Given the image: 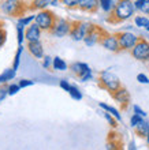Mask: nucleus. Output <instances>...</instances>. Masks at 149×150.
Masks as SVG:
<instances>
[{
    "instance_id": "obj_26",
    "label": "nucleus",
    "mask_w": 149,
    "mask_h": 150,
    "mask_svg": "<svg viewBox=\"0 0 149 150\" xmlns=\"http://www.w3.org/2000/svg\"><path fill=\"white\" fill-rule=\"evenodd\" d=\"M33 19H36L34 15H30V16H28V18H24V16H22V18L18 19V26H22V28H24V26H26V25L30 23Z\"/></svg>"
},
{
    "instance_id": "obj_24",
    "label": "nucleus",
    "mask_w": 149,
    "mask_h": 150,
    "mask_svg": "<svg viewBox=\"0 0 149 150\" xmlns=\"http://www.w3.org/2000/svg\"><path fill=\"white\" fill-rule=\"evenodd\" d=\"M60 3L64 4L67 8H78L79 0H60Z\"/></svg>"
},
{
    "instance_id": "obj_16",
    "label": "nucleus",
    "mask_w": 149,
    "mask_h": 150,
    "mask_svg": "<svg viewBox=\"0 0 149 150\" xmlns=\"http://www.w3.org/2000/svg\"><path fill=\"white\" fill-rule=\"evenodd\" d=\"M40 34H41V29L37 23L29 25V28L26 29L25 32V38L28 41H36V40H40Z\"/></svg>"
},
{
    "instance_id": "obj_38",
    "label": "nucleus",
    "mask_w": 149,
    "mask_h": 150,
    "mask_svg": "<svg viewBox=\"0 0 149 150\" xmlns=\"http://www.w3.org/2000/svg\"><path fill=\"white\" fill-rule=\"evenodd\" d=\"M7 94H8V89H0V103L3 101L6 97H7Z\"/></svg>"
},
{
    "instance_id": "obj_11",
    "label": "nucleus",
    "mask_w": 149,
    "mask_h": 150,
    "mask_svg": "<svg viewBox=\"0 0 149 150\" xmlns=\"http://www.w3.org/2000/svg\"><path fill=\"white\" fill-rule=\"evenodd\" d=\"M110 94L116 103L120 104L122 111H126V109H127V107H129V104H130V93L127 91L126 87L120 86L118 90L112 91V93H110Z\"/></svg>"
},
{
    "instance_id": "obj_18",
    "label": "nucleus",
    "mask_w": 149,
    "mask_h": 150,
    "mask_svg": "<svg viewBox=\"0 0 149 150\" xmlns=\"http://www.w3.org/2000/svg\"><path fill=\"white\" fill-rule=\"evenodd\" d=\"M52 0H31L30 1V11L34 10H44L48 4H51Z\"/></svg>"
},
{
    "instance_id": "obj_5",
    "label": "nucleus",
    "mask_w": 149,
    "mask_h": 150,
    "mask_svg": "<svg viewBox=\"0 0 149 150\" xmlns=\"http://www.w3.org/2000/svg\"><path fill=\"white\" fill-rule=\"evenodd\" d=\"M131 56L138 62H149V42L144 37H140L137 44L134 45V48L130 51Z\"/></svg>"
},
{
    "instance_id": "obj_4",
    "label": "nucleus",
    "mask_w": 149,
    "mask_h": 150,
    "mask_svg": "<svg viewBox=\"0 0 149 150\" xmlns=\"http://www.w3.org/2000/svg\"><path fill=\"white\" fill-rule=\"evenodd\" d=\"M56 19H58V16L53 14L52 11L49 10H40V12L36 15V23L40 26L41 30H45V32H51L52 28H53V25H55Z\"/></svg>"
},
{
    "instance_id": "obj_30",
    "label": "nucleus",
    "mask_w": 149,
    "mask_h": 150,
    "mask_svg": "<svg viewBox=\"0 0 149 150\" xmlns=\"http://www.w3.org/2000/svg\"><path fill=\"white\" fill-rule=\"evenodd\" d=\"M21 89V86L19 85H11V86L8 87V94H16L18 93V90Z\"/></svg>"
},
{
    "instance_id": "obj_7",
    "label": "nucleus",
    "mask_w": 149,
    "mask_h": 150,
    "mask_svg": "<svg viewBox=\"0 0 149 150\" xmlns=\"http://www.w3.org/2000/svg\"><path fill=\"white\" fill-rule=\"evenodd\" d=\"M90 23L86 22H81V21H71V30L70 36L74 41H83L86 36L88 30H89Z\"/></svg>"
},
{
    "instance_id": "obj_33",
    "label": "nucleus",
    "mask_w": 149,
    "mask_h": 150,
    "mask_svg": "<svg viewBox=\"0 0 149 150\" xmlns=\"http://www.w3.org/2000/svg\"><path fill=\"white\" fill-rule=\"evenodd\" d=\"M133 109H134V113L140 115V116H142V117H145V116H146V112H145V111H142V109H141L140 107H138V105H134Z\"/></svg>"
},
{
    "instance_id": "obj_40",
    "label": "nucleus",
    "mask_w": 149,
    "mask_h": 150,
    "mask_svg": "<svg viewBox=\"0 0 149 150\" xmlns=\"http://www.w3.org/2000/svg\"><path fill=\"white\" fill-rule=\"evenodd\" d=\"M144 3H145V0H135V1H134V7H135V10H141L142 6H144Z\"/></svg>"
},
{
    "instance_id": "obj_8",
    "label": "nucleus",
    "mask_w": 149,
    "mask_h": 150,
    "mask_svg": "<svg viewBox=\"0 0 149 150\" xmlns=\"http://www.w3.org/2000/svg\"><path fill=\"white\" fill-rule=\"evenodd\" d=\"M115 34L118 37L120 51H131L134 48V45L137 44L138 38H140L135 34L129 33V32H120V33H115Z\"/></svg>"
},
{
    "instance_id": "obj_29",
    "label": "nucleus",
    "mask_w": 149,
    "mask_h": 150,
    "mask_svg": "<svg viewBox=\"0 0 149 150\" xmlns=\"http://www.w3.org/2000/svg\"><path fill=\"white\" fill-rule=\"evenodd\" d=\"M104 117L107 119V122L110 123L111 127H114V128H116V127H118V122H116V120H115V119L111 116L110 112H108V113H104Z\"/></svg>"
},
{
    "instance_id": "obj_3",
    "label": "nucleus",
    "mask_w": 149,
    "mask_h": 150,
    "mask_svg": "<svg viewBox=\"0 0 149 150\" xmlns=\"http://www.w3.org/2000/svg\"><path fill=\"white\" fill-rule=\"evenodd\" d=\"M98 86L101 89H104V90L112 93V91L118 90L119 87L122 86V83L114 72L104 70V71H101L98 74Z\"/></svg>"
},
{
    "instance_id": "obj_41",
    "label": "nucleus",
    "mask_w": 149,
    "mask_h": 150,
    "mask_svg": "<svg viewBox=\"0 0 149 150\" xmlns=\"http://www.w3.org/2000/svg\"><path fill=\"white\" fill-rule=\"evenodd\" d=\"M129 149H135V146H134V142H130V146H129Z\"/></svg>"
},
{
    "instance_id": "obj_35",
    "label": "nucleus",
    "mask_w": 149,
    "mask_h": 150,
    "mask_svg": "<svg viewBox=\"0 0 149 150\" xmlns=\"http://www.w3.org/2000/svg\"><path fill=\"white\" fill-rule=\"evenodd\" d=\"M21 87H26V86H31L33 85V81H29V79H22V81H19V83H18Z\"/></svg>"
},
{
    "instance_id": "obj_36",
    "label": "nucleus",
    "mask_w": 149,
    "mask_h": 150,
    "mask_svg": "<svg viewBox=\"0 0 149 150\" xmlns=\"http://www.w3.org/2000/svg\"><path fill=\"white\" fill-rule=\"evenodd\" d=\"M60 87H62L63 90L68 91V90H70V87H71V85L67 82V81H64V79H63V81H60Z\"/></svg>"
},
{
    "instance_id": "obj_27",
    "label": "nucleus",
    "mask_w": 149,
    "mask_h": 150,
    "mask_svg": "<svg viewBox=\"0 0 149 150\" xmlns=\"http://www.w3.org/2000/svg\"><path fill=\"white\" fill-rule=\"evenodd\" d=\"M144 120V117L142 116H140V115L134 113L133 116H131V119H130V124H131V127H135L137 124H140V123Z\"/></svg>"
},
{
    "instance_id": "obj_22",
    "label": "nucleus",
    "mask_w": 149,
    "mask_h": 150,
    "mask_svg": "<svg viewBox=\"0 0 149 150\" xmlns=\"http://www.w3.org/2000/svg\"><path fill=\"white\" fill-rule=\"evenodd\" d=\"M98 3H100V7L103 8V11L106 12H110L115 6L114 0H98Z\"/></svg>"
},
{
    "instance_id": "obj_20",
    "label": "nucleus",
    "mask_w": 149,
    "mask_h": 150,
    "mask_svg": "<svg viewBox=\"0 0 149 150\" xmlns=\"http://www.w3.org/2000/svg\"><path fill=\"white\" fill-rule=\"evenodd\" d=\"M52 64H53V68L55 70H59V71H64V70H67V64L66 62L63 59H60V57H53V62H52Z\"/></svg>"
},
{
    "instance_id": "obj_14",
    "label": "nucleus",
    "mask_w": 149,
    "mask_h": 150,
    "mask_svg": "<svg viewBox=\"0 0 149 150\" xmlns=\"http://www.w3.org/2000/svg\"><path fill=\"white\" fill-rule=\"evenodd\" d=\"M28 49L34 57H37V59H44L43 44L40 42V40H36V41H28Z\"/></svg>"
},
{
    "instance_id": "obj_23",
    "label": "nucleus",
    "mask_w": 149,
    "mask_h": 150,
    "mask_svg": "<svg viewBox=\"0 0 149 150\" xmlns=\"http://www.w3.org/2000/svg\"><path fill=\"white\" fill-rule=\"evenodd\" d=\"M134 22H135V26H138V28H146L149 25V19L146 16H135Z\"/></svg>"
},
{
    "instance_id": "obj_28",
    "label": "nucleus",
    "mask_w": 149,
    "mask_h": 150,
    "mask_svg": "<svg viewBox=\"0 0 149 150\" xmlns=\"http://www.w3.org/2000/svg\"><path fill=\"white\" fill-rule=\"evenodd\" d=\"M22 45H19V48H18V51H16V55H15V60H14V70H16V68L19 67V59H21V53H22Z\"/></svg>"
},
{
    "instance_id": "obj_25",
    "label": "nucleus",
    "mask_w": 149,
    "mask_h": 150,
    "mask_svg": "<svg viewBox=\"0 0 149 150\" xmlns=\"http://www.w3.org/2000/svg\"><path fill=\"white\" fill-rule=\"evenodd\" d=\"M68 93H70V96L74 100H82V94H81V91H79L75 86H71L70 90H68Z\"/></svg>"
},
{
    "instance_id": "obj_34",
    "label": "nucleus",
    "mask_w": 149,
    "mask_h": 150,
    "mask_svg": "<svg viewBox=\"0 0 149 150\" xmlns=\"http://www.w3.org/2000/svg\"><path fill=\"white\" fill-rule=\"evenodd\" d=\"M142 14H145V15H149V0H145V3L142 6V8L140 10Z\"/></svg>"
},
{
    "instance_id": "obj_12",
    "label": "nucleus",
    "mask_w": 149,
    "mask_h": 150,
    "mask_svg": "<svg viewBox=\"0 0 149 150\" xmlns=\"http://www.w3.org/2000/svg\"><path fill=\"white\" fill-rule=\"evenodd\" d=\"M100 45L104 47L107 51H111V52H115V53H119L120 51V47H119V41H118V37L116 34H111V33L107 32V34L101 38L100 41Z\"/></svg>"
},
{
    "instance_id": "obj_19",
    "label": "nucleus",
    "mask_w": 149,
    "mask_h": 150,
    "mask_svg": "<svg viewBox=\"0 0 149 150\" xmlns=\"http://www.w3.org/2000/svg\"><path fill=\"white\" fill-rule=\"evenodd\" d=\"M14 76H15V70H14V68H8V70H6L3 74L0 75V83H4V82H7V81H11Z\"/></svg>"
},
{
    "instance_id": "obj_17",
    "label": "nucleus",
    "mask_w": 149,
    "mask_h": 150,
    "mask_svg": "<svg viewBox=\"0 0 149 150\" xmlns=\"http://www.w3.org/2000/svg\"><path fill=\"white\" fill-rule=\"evenodd\" d=\"M134 132L135 135H138L140 138H146L148 137V132H149V124L146 120H142L140 124L134 127Z\"/></svg>"
},
{
    "instance_id": "obj_42",
    "label": "nucleus",
    "mask_w": 149,
    "mask_h": 150,
    "mask_svg": "<svg viewBox=\"0 0 149 150\" xmlns=\"http://www.w3.org/2000/svg\"><path fill=\"white\" fill-rule=\"evenodd\" d=\"M146 141H148V143H149V132H148V137H146Z\"/></svg>"
},
{
    "instance_id": "obj_21",
    "label": "nucleus",
    "mask_w": 149,
    "mask_h": 150,
    "mask_svg": "<svg viewBox=\"0 0 149 150\" xmlns=\"http://www.w3.org/2000/svg\"><path fill=\"white\" fill-rule=\"evenodd\" d=\"M100 105V108H103V109H106L107 112H110L112 116H115V119L118 120V122H120L122 120V117H120V115H119V112L115 109V108H112V107H110V105H107V104H104V103H100L98 104Z\"/></svg>"
},
{
    "instance_id": "obj_15",
    "label": "nucleus",
    "mask_w": 149,
    "mask_h": 150,
    "mask_svg": "<svg viewBox=\"0 0 149 150\" xmlns=\"http://www.w3.org/2000/svg\"><path fill=\"white\" fill-rule=\"evenodd\" d=\"M123 146V139L120 134L111 131L108 134V142H107V149H122Z\"/></svg>"
},
{
    "instance_id": "obj_32",
    "label": "nucleus",
    "mask_w": 149,
    "mask_h": 150,
    "mask_svg": "<svg viewBox=\"0 0 149 150\" xmlns=\"http://www.w3.org/2000/svg\"><path fill=\"white\" fill-rule=\"evenodd\" d=\"M137 81L140 83H149V79L145 74H138L137 75Z\"/></svg>"
},
{
    "instance_id": "obj_39",
    "label": "nucleus",
    "mask_w": 149,
    "mask_h": 150,
    "mask_svg": "<svg viewBox=\"0 0 149 150\" xmlns=\"http://www.w3.org/2000/svg\"><path fill=\"white\" fill-rule=\"evenodd\" d=\"M51 56H45L44 57V62H43V66L45 68H49V66H51Z\"/></svg>"
},
{
    "instance_id": "obj_1",
    "label": "nucleus",
    "mask_w": 149,
    "mask_h": 150,
    "mask_svg": "<svg viewBox=\"0 0 149 150\" xmlns=\"http://www.w3.org/2000/svg\"><path fill=\"white\" fill-rule=\"evenodd\" d=\"M134 3L131 0H118L115 3L114 8L110 11V15L107 16V22L111 25H118L131 18L134 14Z\"/></svg>"
},
{
    "instance_id": "obj_9",
    "label": "nucleus",
    "mask_w": 149,
    "mask_h": 150,
    "mask_svg": "<svg viewBox=\"0 0 149 150\" xmlns=\"http://www.w3.org/2000/svg\"><path fill=\"white\" fill-rule=\"evenodd\" d=\"M70 30H71V21H67L64 18H58L53 25V28L49 33L53 34L55 37H64L67 34H70Z\"/></svg>"
},
{
    "instance_id": "obj_10",
    "label": "nucleus",
    "mask_w": 149,
    "mask_h": 150,
    "mask_svg": "<svg viewBox=\"0 0 149 150\" xmlns=\"http://www.w3.org/2000/svg\"><path fill=\"white\" fill-rule=\"evenodd\" d=\"M70 70L73 71V74L81 79V82H86L92 79V70L85 63H73L70 66Z\"/></svg>"
},
{
    "instance_id": "obj_2",
    "label": "nucleus",
    "mask_w": 149,
    "mask_h": 150,
    "mask_svg": "<svg viewBox=\"0 0 149 150\" xmlns=\"http://www.w3.org/2000/svg\"><path fill=\"white\" fill-rule=\"evenodd\" d=\"M3 14L14 18H22L28 11H30V6L22 0H4L1 3Z\"/></svg>"
},
{
    "instance_id": "obj_31",
    "label": "nucleus",
    "mask_w": 149,
    "mask_h": 150,
    "mask_svg": "<svg viewBox=\"0 0 149 150\" xmlns=\"http://www.w3.org/2000/svg\"><path fill=\"white\" fill-rule=\"evenodd\" d=\"M16 30H18V42H19V45H22V41H24V29H22V26H18Z\"/></svg>"
},
{
    "instance_id": "obj_13",
    "label": "nucleus",
    "mask_w": 149,
    "mask_h": 150,
    "mask_svg": "<svg viewBox=\"0 0 149 150\" xmlns=\"http://www.w3.org/2000/svg\"><path fill=\"white\" fill-rule=\"evenodd\" d=\"M100 7L98 0H79V6L78 8L81 11L89 12V14H96Z\"/></svg>"
},
{
    "instance_id": "obj_37",
    "label": "nucleus",
    "mask_w": 149,
    "mask_h": 150,
    "mask_svg": "<svg viewBox=\"0 0 149 150\" xmlns=\"http://www.w3.org/2000/svg\"><path fill=\"white\" fill-rule=\"evenodd\" d=\"M6 42V30L4 29H0V47Z\"/></svg>"
},
{
    "instance_id": "obj_43",
    "label": "nucleus",
    "mask_w": 149,
    "mask_h": 150,
    "mask_svg": "<svg viewBox=\"0 0 149 150\" xmlns=\"http://www.w3.org/2000/svg\"><path fill=\"white\" fill-rule=\"evenodd\" d=\"M145 29H146V30H148V32H149V25H148V26H146V28H145Z\"/></svg>"
},
{
    "instance_id": "obj_6",
    "label": "nucleus",
    "mask_w": 149,
    "mask_h": 150,
    "mask_svg": "<svg viewBox=\"0 0 149 150\" xmlns=\"http://www.w3.org/2000/svg\"><path fill=\"white\" fill-rule=\"evenodd\" d=\"M106 34H107L106 29L100 28V26H97V25L90 23L89 30H88L85 38H83V42L86 44L88 47H93V45H96V44H100L101 38L106 36Z\"/></svg>"
}]
</instances>
